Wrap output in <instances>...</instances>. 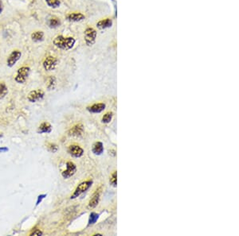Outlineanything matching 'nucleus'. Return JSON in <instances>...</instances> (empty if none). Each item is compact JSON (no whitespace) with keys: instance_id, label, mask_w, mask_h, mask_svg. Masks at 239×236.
I'll return each instance as SVG.
<instances>
[{"instance_id":"nucleus-28","label":"nucleus","mask_w":239,"mask_h":236,"mask_svg":"<svg viewBox=\"0 0 239 236\" xmlns=\"http://www.w3.org/2000/svg\"><path fill=\"white\" fill-rule=\"evenodd\" d=\"M8 151V148L7 147H0V153H5Z\"/></svg>"},{"instance_id":"nucleus-30","label":"nucleus","mask_w":239,"mask_h":236,"mask_svg":"<svg viewBox=\"0 0 239 236\" xmlns=\"http://www.w3.org/2000/svg\"><path fill=\"white\" fill-rule=\"evenodd\" d=\"M3 134H2V133H0V138H1L3 137Z\"/></svg>"},{"instance_id":"nucleus-7","label":"nucleus","mask_w":239,"mask_h":236,"mask_svg":"<svg viewBox=\"0 0 239 236\" xmlns=\"http://www.w3.org/2000/svg\"><path fill=\"white\" fill-rule=\"evenodd\" d=\"M77 171V166L74 162L72 161H68L66 163V169L62 172L61 175L64 178L68 179V178L71 177L72 176L75 174Z\"/></svg>"},{"instance_id":"nucleus-2","label":"nucleus","mask_w":239,"mask_h":236,"mask_svg":"<svg viewBox=\"0 0 239 236\" xmlns=\"http://www.w3.org/2000/svg\"><path fill=\"white\" fill-rule=\"evenodd\" d=\"M30 72H31V69L27 66H23L21 67L20 69H18V70L17 71V73H16V76L15 77V81L18 84H23L25 83L26 79L29 76V74H30Z\"/></svg>"},{"instance_id":"nucleus-11","label":"nucleus","mask_w":239,"mask_h":236,"mask_svg":"<svg viewBox=\"0 0 239 236\" xmlns=\"http://www.w3.org/2000/svg\"><path fill=\"white\" fill-rule=\"evenodd\" d=\"M105 109V104H93L91 107H87V110L91 113H100Z\"/></svg>"},{"instance_id":"nucleus-4","label":"nucleus","mask_w":239,"mask_h":236,"mask_svg":"<svg viewBox=\"0 0 239 236\" xmlns=\"http://www.w3.org/2000/svg\"><path fill=\"white\" fill-rule=\"evenodd\" d=\"M97 38V31L92 27H88L85 30V41L88 46H92L95 43Z\"/></svg>"},{"instance_id":"nucleus-23","label":"nucleus","mask_w":239,"mask_h":236,"mask_svg":"<svg viewBox=\"0 0 239 236\" xmlns=\"http://www.w3.org/2000/svg\"><path fill=\"white\" fill-rule=\"evenodd\" d=\"M112 119V112H108L106 114H104L103 118H102V122L104 123H109L111 122V120Z\"/></svg>"},{"instance_id":"nucleus-20","label":"nucleus","mask_w":239,"mask_h":236,"mask_svg":"<svg viewBox=\"0 0 239 236\" xmlns=\"http://www.w3.org/2000/svg\"><path fill=\"white\" fill-rule=\"evenodd\" d=\"M98 218H99V215H98V214L95 213V212H92V213L90 214V216H89V225H93V224H94L95 223H96V222L97 221Z\"/></svg>"},{"instance_id":"nucleus-17","label":"nucleus","mask_w":239,"mask_h":236,"mask_svg":"<svg viewBox=\"0 0 239 236\" xmlns=\"http://www.w3.org/2000/svg\"><path fill=\"white\" fill-rule=\"evenodd\" d=\"M44 33L42 31H35L31 34V38L34 41H41L43 40Z\"/></svg>"},{"instance_id":"nucleus-16","label":"nucleus","mask_w":239,"mask_h":236,"mask_svg":"<svg viewBox=\"0 0 239 236\" xmlns=\"http://www.w3.org/2000/svg\"><path fill=\"white\" fill-rule=\"evenodd\" d=\"M93 153L96 155H101L104 151V147H103V144L101 142H95L93 146Z\"/></svg>"},{"instance_id":"nucleus-26","label":"nucleus","mask_w":239,"mask_h":236,"mask_svg":"<svg viewBox=\"0 0 239 236\" xmlns=\"http://www.w3.org/2000/svg\"><path fill=\"white\" fill-rule=\"evenodd\" d=\"M46 196V194H42V195H38V200H37V202H36V206H38L39 203H41L42 201V200H43Z\"/></svg>"},{"instance_id":"nucleus-25","label":"nucleus","mask_w":239,"mask_h":236,"mask_svg":"<svg viewBox=\"0 0 239 236\" xmlns=\"http://www.w3.org/2000/svg\"><path fill=\"white\" fill-rule=\"evenodd\" d=\"M47 149H48L49 151H50V152L55 153L58 151V146L55 145V144L50 143V144L47 145Z\"/></svg>"},{"instance_id":"nucleus-6","label":"nucleus","mask_w":239,"mask_h":236,"mask_svg":"<svg viewBox=\"0 0 239 236\" xmlns=\"http://www.w3.org/2000/svg\"><path fill=\"white\" fill-rule=\"evenodd\" d=\"M58 64V59L54 56H47L43 61V68L46 71H52L56 68Z\"/></svg>"},{"instance_id":"nucleus-14","label":"nucleus","mask_w":239,"mask_h":236,"mask_svg":"<svg viewBox=\"0 0 239 236\" xmlns=\"http://www.w3.org/2000/svg\"><path fill=\"white\" fill-rule=\"evenodd\" d=\"M112 22L110 18H105V19L99 21V22L97 23V25L98 28L103 30V29H106L110 27V26L112 25Z\"/></svg>"},{"instance_id":"nucleus-1","label":"nucleus","mask_w":239,"mask_h":236,"mask_svg":"<svg viewBox=\"0 0 239 236\" xmlns=\"http://www.w3.org/2000/svg\"><path fill=\"white\" fill-rule=\"evenodd\" d=\"M54 46L60 49L69 50L74 47L75 44V39L71 37L65 38L63 36H57L54 40Z\"/></svg>"},{"instance_id":"nucleus-22","label":"nucleus","mask_w":239,"mask_h":236,"mask_svg":"<svg viewBox=\"0 0 239 236\" xmlns=\"http://www.w3.org/2000/svg\"><path fill=\"white\" fill-rule=\"evenodd\" d=\"M60 25V21L58 20V18H51L50 20L49 21V25L50 26L51 28H55L58 27Z\"/></svg>"},{"instance_id":"nucleus-10","label":"nucleus","mask_w":239,"mask_h":236,"mask_svg":"<svg viewBox=\"0 0 239 236\" xmlns=\"http://www.w3.org/2000/svg\"><path fill=\"white\" fill-rule=\"evenodd\" d=\"M84 130L83 128V125L82 124H77L74 127H72V129L69 131V135L70 136H75V137H79L82 135Z\"/></svg>"},{"instance_id":"nucleus-3","label":"nucleus","mask_w":239,"mask_h":236,"mask_svg":"<svg viewBox=\"0 0 239 236\" xmlns=\"http://www.w3.org/2000/svg\"><path fill=\"white\" fill-rule=\"evenodd\" d=\"M93 185V181L92 180H86V181H84V182L81 183L79 185L77 188L74 191V194L71 195V199H74L76 197H78L79 195L82 194L83 193H85V191H87L89 189L90 187Z\"/></svg>"},{"instance_id":"nucleus-29","label":"nucleus","mask_w":239,"mask_h":236,"mask_svg":"<svg viewBox=\"0 0 239 236\" xmlns=\"http://www.w3.org/2000/svg\"><path fill=\"white\" fill-rule=\"evenodd\" d=\"M2 11H3V7H2V4L0 3V13H2Z\"/></svg>"},{"instance_id":"nucleus-21","label":"nucleus","mask_w":239,"mask_h":236,"mask_svg":"<svg viewBox=\"0 0 239 236\" xmlns=\"http://www.w3.org/2000/svg\"><path fill=\"white\" fill-rule=\"evenodd\" d=\"M46 2L50 7L58 8L60 6V1L59 0H46Z\"/></svg>"},{"instance_id":"nucleus-18","label":"nucleus","mask_w":239,"mask_h":236,"mask_svg":"<svg viewBox=\"0 0 239 236\" xmlns=\"http://www.w3.org/2000/svg\"><path fill=\"white\" fill-rule=\"evenodd\" d=\"M56 83L57 81L55 77L53 76H50L47 79V81H46V87H47V88L49 90L54 89L55 88V86H56Z\"/></svg>"},{"instance_id":"nucleus-13","label":"nucleus","mask_w":239,"mask_h":236,"mask_svg":"<svg viewBox=\"0 0 239 236\" xmlns=\"http://www.w3.org/2000/svg\"><path fill=\"white\" fill-rule=\"evenodd\" d=\"M51 130H52V126H51L49 122H44L39 126L38 130V132L39 133V134H42V133H50Z\"/></svg>"},{"instance_id":"nucleus-24","label":"nucleus","mask_w":239,"mask_h":236,"mask_svg":"<svg viewBox=\"0 0 239 236\" xmlns=\"http://www.w3.org/2000/svg\"><path fill=\"white\" fill-rule=\"evenodd\" d=\"M117 172H114V173H112V176H111V177H110V184H111L112 186H114V187L117 186Z\"/></svg>"},{"instance_id":"nucleus-9","label":"nucleus","mask_w":239,"mask_h":236,"mask_svg":"<svg viewBox=\"0 0 239 236\" xmlns=\"http://www.w3.org/2000/svg\"><path fill=\"white\" fill-rule=\"evenodd\" d=\"M69 154L72 155L73 157H82L83 153H84V150H83V149L82 147H80L79 146L72 145L69 148Z\"/></svg>"},{"instance_id":"nucleus-5","label":"nucleus","mask_w":239,"mask_h":236,"mask_svg":"<svg viewBox=\"0 0 239 236\" xmlns=\"http://www.w3.org/2000/svg\"><path fill=\"white\" fill-rule=\"evenodd\" d=\"M45 93L44 91L41 89H37V90H34L31 91L27 96V99L31 103H35V102L38 101V100H41L42 99H43Z\"/></svg>"},{"instance_id":"nucleus-19","label":"nucleus","mask_w":239,"mask_h":236,"mask_svg":"<svg viewBox=\"0 0 239 236\" xmlns=\"http://www.w3.org/2000/svg\"><path fill=\"white\" fill-rule=\"evenodd\" d=\"M8 89L4 82H0V99H3L7 95Z\"/></svg>"},{"instance_id":"nucleus-8","label":"nucleus","mask_w":239,"mask_h":236,"mask_svg":"<svg viewBox=\"0 0 239 236\" xmlns=\"http://www.w3.org/2000/svg\"><path fill=\"white\" fill-rule=\"evenodd\" d=\"M21 56H22V53L19 50L12 51L7 60V66L10 67V68L14 66L17 63V61L21 58Z\"/></svg>"},{"instance_id":"nucleus-12","label":"nucleus","mask_w":239,"mask_h":236,"mask_svg":"<svg viewBox=\"0 0 239 236\" xmlns=\"http://www.w3.org/2000/svg\"><path fill=\"white\" fill-rule=\"evenodd\" d=\"M67 19L70 22H80L85 19V15L82 13H71L67 15Z\"/></svg>"},{"instance_id":"nucleus-27","label":"nucleus","mask_w":239,"mask_h":236,"mask_svg":"<svg viewBox=\"0 0 239 236\" xmlns=\"http://www.w3.org/2000/svg\"><path fill=\"white\" fill-rule=\"evenodd\" d=\"M31 236L33 235H42V231L38 230V229H36L35 231H34L31 234Z\"/></svg>"},{"instance_id":"nucleus-15","label":"nucleus","mask_w":239,"mask_h":236,"mask_svg":"<svg viewBox=\"0 0 239 236\" xmlns=\"http://www.w3.org/2000/svg\"><path fill=\"white\" fill-rule=\"evenodd\" d=\"M100 195H101V193H100V192H97V191L93 194V197H92V199L90 200V201H89V208H94L98 204L100 201Z\"/></svg>"}]
</instances>
